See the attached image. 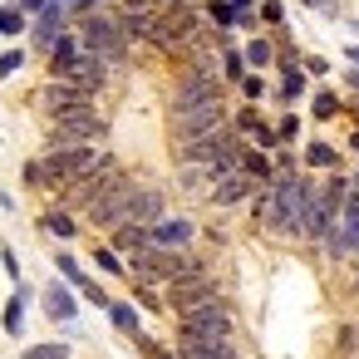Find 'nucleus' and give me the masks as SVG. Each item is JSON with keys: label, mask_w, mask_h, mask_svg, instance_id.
I'll use <instances>...</instances> for the list:
<instances>
[{"label": "nucleus", "mask_w": 359, "mask_h": 359, "mask_svg": "<svg viewBox=\"0 0 359 359\" xmlns=\"http://www.w3.org/2000/svg\"><path fill=\"white\" fill-rule=\"evenodd\" d=\"M138 349H143L148 359H177V354H168V349H163V344H153V339H138Z\"/></svg>", "instance_id": "nucleus-36"}, {"label": "nucleus", "mask_w": 359, "mask_h": 359, "mask_svg": "<svg viewBox=\"0 0 359 359\" xmlns=\"http://www.w3.org/2000/svg\"><path fill=\"white\" fill-rule=\"evenodd\" d=\"M339 114V99L334 94H315V118H334Z\"/></svg>", "instance_id": "nucleus-34"}, {"label": "nucleus", "mask_w": 359, "mask_h": 359, "mask_svg": "<svg viewBox=\"0 0 359 359\" xmlns=\"http://www.w3.org/2000/svg\"><path fill=\"white\" fill-rule=\"evenodd\" d=\"M276 133H280V143H285V138H295V133H300V123H295V118H280V128H276Z\"/></svg>", "instance_id": "nucleus-37"}, {"label": "nucleus", "mask_w": 359, "mask_h": 359, "mask_svg": "<svg viewBox=\"0 0 359 359\" xmlns=\"http://www.w3.org/2000/svg\"><path fill=\"white\" fill-rule=\"evenodd\" d=\"M133 197H138V182L118 172V177H114V182H109V187H104L94 202H89V222H94V226H104V231L123 226V222H128V207H133Z\"/></svg>", "instance_id": "nucleus-2"}, {"label": "nucleus", "mask_w": 359, "mask_h": 359, "mask_svg": "<svg viewBox=\"0 0 359 359\" xmlns=\"http://www.w3.org/2000/svg\"><path fill=\"white\" fill-rule=\"evenodd\" d=\"M241 94H246L251 104H256V99H266V79H261V74H246V79H241Z\"/></svg>", "instance_id": "nucleus-33"}, {"label": "nucleus", "mask_w": 359, "mask_h": 359, "mask_svg": "<svg viewBox=\"0 0 359 359\" xmlns=\"http://www.w3.org/2000/svg\"><path fill=\"white\" fill-rule=\"evenodd\" d=\"M168 300L177 305V315H192V310H202V305H217V300H222V290H217V280H212V276L192 271V276H182V280H172V285H168Z\"/></svg>", "instance_id": "nucleus-7"}, {"label": "nucleus", "mask_w": 359, "mask_h": 359, "mask_svg": "<svg viewBox=\"0 0 359 359\" xmlns=\"http://www.w3.org/2000/svg\"><path fill=\"white\" fill-rule=\"evenodd\" d=\"M69 15H74V11L65 6V0H50V6L35 15V30H30V35H35V50H45V55H50V50H55V40L65 35Z\"/></svg>", "instance_id": "nucleus-11"}, {"label": "nucleus", "mask_w": 359, "mask_h": 359, "mask_svg": "<svg viewBox=\"0 0 359 359\" xmlns=\"http://www.w3.org/2000/svg\"><path fill=\"white\" fill-rule=\"evenodd\" d=\"M114 177H118V163H114V158H99V163H94L84 177H74L65 192H69V202H74V207H89V202H94V197H99Z\"/></svg>", "instance_id": "nucleus-10"}, {"label": "nucleus", "mask_w": 359, "mask_h": 359, "mask_svg": "<svg viewBox=\"0 0 359 359\" xmlns=\"http://www.w3.org/2000/svg\"><path fill=\"white\" fill-rule=\"evenodd\" d=\"M236 128H241V133H251V138H256L261 148H276V143H280V133H276V128H266L256 109H246V114H236Z\"/></svg>", "instance_id": "nucleus-18"}, {"label": "nucleus", "mask_w": 359, "mask_h": 359, "mask_svg": "<svg viewBox=\"0 0 359 359\" xmlns=\"http://www.w3.org/2000/svg\"><path fill=\"white\" fill-rule=\"evenodd\" d=\"M349 143H354V148H359V133H354V138H349Z\"/></svg>", "instance_id": "nucleus-47"}, {"label": "nucleus", "mask_w": 359, "mask_h": 359, "mask_svg": "<svg viewBox=\"0 0 359 359\" xmlns=\"http://www.w3.org/2000/svg\"><path fill=\"white\" fill-rule=\"evenodd\" d=\"M99 133H104V118L94 114V104H84V109H69L50 123V148H74V143H89Z\"/></svg>", "instance_id": "nucleus-5"}, {"label": "nucleus", "mask_w": 359, "mask_h": 359, "mask_svg": "<svg viewBox=\"0 0 359 359\" xmlns=\"http://www.w3.org/2000/svg\"><path fill=\"white\" fill-rule=\"evenodd\" d=\"M94 94L89 89H79L74 79H50L45 89H40V109L50 114V118H60V114H69V109H84Z\"/></svg>", "instance_id": "nucleus-9"}, {"label": "nucleus", "mask_w": 359, "mask_h": 359, "mask_svg": "<svg viewBox=\"0 0 359 359\" xmlns=\"http://www.w3.org/2000/svg\"><path fill=\"white\" fill-rule=\"evenodd\" d=\"M148 231H153V246H187L192 241V222L187 217H163Z\"/></svg>", "instance_id": "nucleus-13"}, {"label": "nucleus", "mask_w": 359, "mask_h": 359, "mask_svg": "<svg viewBox=\"0 0 359 359\" xmlns=\"http://www.w3.org/2000/svg\"><path fill=\"white\" fill-rule=\"evenodd\" d=\"M222 79H246V50H222Z\"/></svg>", "instance_id": "nucleus-23"}, {"label": "nucleus", "mask_w": 359, "mask_h": 359, "mask_svg": "<svg viewBox=\"0 0 359 359\" xmlns=\"http://www.w3.org/2000/svg\"><path fill=\"white\" fill-rule=\"evenodd\" d=\"M138 305H143V310H158V295H153V290H143V285H138Z\"/></svg>", "instance_id": "nucleus-38"}, {"label": "nucleus", "mask_w": 359, "mask_h": 359, "mask_svg": "<svg viewBox=\"0 0 359 359\" xmlns=\"http://www.w3.org/2000/svg\"><path fill=\"white\" fill-rule=\"evenodd\" d=\"M349 89H354V94H359V69H349Z\"/></svg>", "instance_id": "nucleus-43"}, {"label": "nucleus", "mask_w": 359, "mask_h": 359, "mask_svg": "<svg viewBox=\"0 0 359 359\" xmlns=\"http://www.w3.org/2000/svg\"><path fill=\"white\" fill-rule=\"evenodd\" d=\"M222 99V79H217V69L212 65H192L182 79H177V89H172V114H182V109H197V104H217Z\"/></svg>", "instance_id": "nucleus-4"}, {"label": "nucleus", "mask_w": 359, "mask_h": 359, "mask_svg": "<svg viewBox=\"0 0 359 359\" xmlns=\"http://www.w3.org/2000/svg\"><path fill=\"white\" fill-rule=\"evenodd\" d=\"M207 15H212V25H217V30H231V25H246V20H251L246 11H236V6H231V0H207Z\"/></svg>", "instance_id": "nucleus-20"}, {"label": "nucleus", "mask_w": 359, "mask_h": 359, "mask_svg": "<svg viewBox=\"0 0 359 359\" xmlns=\"http://www.w3.org/2000/svg\"><path fill=\"white\" fill-rule=\"evenodd\" d=\"M128 222H143V226L163 222V197H158L153 187H138V197H133V207H128Z\"/></svg>", "instance_id": "nucleus-15"}, {"label": "nucleus", "mask_w": 359, "mask_h": 359, "mask_svg": "<svg viewBox=\"0 0 359 359\" xmlns=\"http://www.w3.org/2000/svg\"><path fill=\"white\" fill-rule=\"evenodd\" d=\"M231 310L217 300V305H202V310H192V315H182V330H177V339H197V344H231Z\"/></svg>", "instance_id": "nucleus-3"}, {"label": "nucleus", "mask_w": 359, "mask_h": 359, "mask_svg": "<svg viewBox=\"0 0 359 359\" xmlns=\"http://www.w3.org/2000/svg\"><path fill=\"white\" fill-rule=\"evenodd\" d=\"M231 6H236V11H251V0H231Z\"/></svg>", "instance_id": "nucleus-45"}, {"label": "nucleus", "mask_w": 359, "mask_h": 359, "mask_svg": "<svg viewBox=\"0 0 359 359\" xmlns=\"http://www.w3.org/2000/svg\"><path fill=\"white\" fill-rule=\"evenodd\" d=\"M305 163H310V168H334L339 153H334L330 143H310V148H305Z\"/></svg>", "instance_id": "nucleus-24"}, {"label": "nucleus", "mask_w": 359, "mask_h": 359, "mask_svg": "<svg viewBox=\"0 0 359 359\" xmlns=\"http://www.w3.org/2000/svg\"><path fill=\"white\" fill-rule=\"evenodd\" d=\"M305 6H315V11H334L339 0H305Z\"/></svg>", "instance_id": "nucleus-41"}, {"label": "nucleus", "mask_w": 359, "mask_h": 359, "mask_svg": "<svg viewBox=\"0 0 359 359\" xmlns=\"http://www.w3.org/2000/svg\"><path fill=\"white\" fill-rule=\"evenodd\" d=\"M45 6H50V0H20V11H25V15H40Z\"/></svg>", "instance_id": "nucleus-39"}, {"label": "nucleus", "mask_w": 359, "mask_h": 359, "mask_svg": "<svg viewBox=\"0 0 359 359\" xmlns=\"http://www.w3.org/2000/svg\"><path fill=\"white\" fill-rule=\"evenodd\" d=\"M45 226H50L55 236H65V241L74 236V217H69L65 207H50V217H45Z\"/></svg>", "instance_id": "nucleus-25"}, {"label": "nucleus", "mask_w": 359, "mask_h": 359, "mask_svg": "<svg viewBox=\"0 0 359 359\" xmlns=\"http://www.w3.org/2000/svg\"><path fill=\"white\" fill-rule=\"evenodd\" d=\"M109 320H114L123 334H133V330H138V310H133V305H114V300H109Z\"/></svg>", "instance_id": "nucleus-26"}, {"label": "nucleus", "mask_w": 359, "mask_h": 359, "mask_svg": "<svg viewBox=\"0 0 359 359\" xmlns=\"http://www.w3.org/2000/svg\"><path fill=\"white\" fill-rule=\"evenodd\" d=\"M246 192H251V177H246V172H231V177H222V182L212 187V202H217V207H231V202H241Z\"/></svg>", "instance_id": "nucleus-17"}, {"label": "nucleus", "mask_w": 359, "mask_h": 359, "mask_svg": "<svg viewBox=\"0 0 359 359\" xmlns=\"http://www.w3.org/2000/svg\"><path fill=\"white\" fill-rule=\"evenodd\" d=\"M25 300H30V290L20 285V290L11 295V305H6V320H0V325H6V334H25Z\"/></svg>", "instance_id": "nucleus-21"}, {"label": "nucleus", "mask_w": 359, "mask_h": 359, "mask_svg": "<svg viewBox=\"0 0 359 359\" xmlns=\"http://www.w3.org/2000/svg\"><path fill=\"white\" fill-rule=\"evenodd\" d=\"M153 246V231L143 226V222H123V226H114V251H148Z\"/></svg>", "instance_id": "nucleus-14"}, {"label": "nucleus", "mask_w": 359, "mask_h": 359, "mask_svg": "<svg viewBox=\"0 0 359 359\" xmlns=\"http://www.w3.org/2000/svg\"><path fill=\"white\" fill-rule=\"evenodd\" d=\"M94 266H99L104 276H123V261L114 256V246H99V251H94Z\"/></svg>", "instance_id": "nucleus-30"}, {"label": "nucleus", "mask_w": 359, "mask_h": 359, "mask_svg": "<svg viewBox=\"0 0 359 359\" xmlns=\"http://www.w3.org/2000/svg\"><path fill=\"white\" fill-rule=\"evenodd\" d=\"M20 30H25V11L6 6V11H0V35H20Z\"/></svg>", "instance_id": "nucleus-28"}, {"label": "nucleus", "mask_w": 359, "mask_h": 359, "mask_svg": "<svg viewBox=\"0 0 359 359\" xmlns=\"http://www.w3.org/2000/svg\"><path fill=\"white\" fill-rule=\"evenodd\" d=\"M94 6H104V0H79V6H74V15H89Z\"/></svg>", "instance_id": "nucleus-40"}, {"label": "nucleus", "mask_w": 359, "mask_h": 359, "mask_svg": "<svg viewBox=\"0 0 359 359\" xmlns=\"http://www.w3.org/2000/svg\"><path fill=\"white\" fill-rule=\"evenodd\" d=\"M271 55H276V50H271V40H251V45H246V65H256V69H266V65H271Z\"/></svg>", "instance_id": "nucleus-29"}, {"label": "nucleus", "mask_w": 359, "mask_h": 359, "mask_svg": "<svg viewBox=\"0 0 359 359\" xmlns=\"http://www.w3.org/2000/svg\"><path fill=\"white\" fill-rule=\"evenodd\" d=\"M65 6H69V11H74V6H79V0H65Z\"/></svg>", "instance_id": "nucleus-46"}, {"label": "nucleus", "mask_w": 359, "mask_h": 359, "mask_svg": "<svg viewBox=\"0 0 359 359\" xmlns=\"http://www.w3.org/2000/svg\"><path fill=\"white\" fill-rule=\"evenodd\" d=\"M25 359H69V344H30Z\"/></svg>", "instance_id": "nucleus-31"}, {"label": "nucleus", "mask_w": 359, "mask_h": 359, "mask_svg": "<svg viewBox=\"0 0 359 359\" xmlns=\"http://www.w3.org/2000/svg\"><path fill=\"white\" fill-rule=\"evenodd\" d=\"M344 55H349V65H354V69H359V45H349V50H344Z\"/></svg>", "instance_id": "nucleus-42"}, {"label": "nucleus", "mask_w": 359, "mask_h": 359, "mask_svg": "<svg viewBox=\"0 0 359 359\" xmlns=\"http://www.w3.org/2000/svg\"><path fill=\"white\" fill-rule=\"evenodd\" d=\"M349 192H359V168H354V177H349Z\"/></svg>", "instance_id": "nucleus-44"}, {"label": "nucleus", "mask_w": 359, "mask_h": 359, "mask_svg": "<svg viewBox=\"0 0 359 359\" xmlns=\"http://www.w3.org/2000/svg\"><path fill=\"white\" fill-rule=\"evenodd\" d=\"M261 20H266V25H280V20H285L280 0H261Z\"/></svg>", "instance_id": "nucleus-35"}, {"label": "nucleus", "mask_w": 359, "mask_h": 359, "mask_svg": "<svg viewBox=\"0 0 359 359\" xmlns=\"http://www.w3.org/2000/svg\"><path fill=\"white\" fill-rule=\"evenodd\" d=\"M79 55H84V40L65 30V35L55 40V50H50V69H55V74H65V69H69V65H74Z\"/></svg>", "instance_id": "nucleus-16"}, {"label": "nucleus", "mask_w": 359, "mask_h": 359, "mask_svg": "<svg viewBox=\"0 0 359 359\" xmlns=\"http://www.w3.org/2000/svg\"><path fill=\"white\" fill-rule=\"evenodd\" d=\"M79 40H84L89 55H99L109 65H118L128 55V35H123L118 15H79Z\"/></svg>", "instance_id": "nucleus-1"}, {"label": "nucleus", "mask_w": 359, "mask_h": 359, "mask_svg": "<svg viewBox=\"0 0 359 359\" xmlns=\"http://www.w3.org/2000/svg\"><path fill=\"white\" fill-rule=\"evenodd\" d=\"M222 123H226L222 99H217V104L182 109V114H172V143H182V138H202V133H212V128H222Z\"/></svg>", "instance_id": "nucleus-8"}, {"label": "nucleus", "mask_w": 359, "mask_h": 359, "mask_svg": "<svg viewBox=\"0 0 359 359\" xmlns=\"http://www.w3.org/2000/svg\"><path fill=\"white\" fill-rule=\"evenodd\" d=\"M305 94V74L295 65H285V79H280V99H300Z\"/></svg>", "instance_id": "nucleus-27"}, {"label": "nucleus", "mask_w": 359, "mask_h": 359, "mask_svg": "<svg viewBox=\"0 0 359 359\" xmlns=\"http://www.w3.org/2000/svg\"><path fill=\"white\" fill-rule=\"evenodd\" d=\"M104 74H109V60H99V55H89V50H84V55H79L65 74H55V79H74L79 89L99 94V89H104Z\"/></svg>", "instance_id": "nucleus-12"}, {"label": "nucleus", "mask_w": 359, "mask_h": 359, "mask_svg": "<svg viewBox=\"0 0 359 359\" xmlns=\"http://www.w3.org/2000/svg\"><path fill=\"white\" fill-rule=\"evenodd\" d=\"M20 65H25V50H6V55H0V79H11Z\"/></svg>", "instance_id": "nucleus-32"}, {"label": "nucleus", "mask_w": 359, "mask_h": 359, "mask_svg": "<svg viewBox=\"0 0 359 359\" xmlns=\"http://www.w3.org/2000/svg\"><path fill=\"white\" fill-rule=\"evenodd\" d=\"M45 310H50V320H65V325L79 315V305H74V295H69L65 285H50V290H45Z\"/></svg>", "instance_id": "nucleus-19"}, {"label": "nucleus", "mask_w": 359, "mask_h": 359, "mask_svg": "<svg viewBox=\"0 0 359 359\" xmlns=\"http://www.w3.org/2000/svg\"><path fill=\"white\" fill-rule=\"evenodd\" d=\"M241 168H246V177H251V182H276V172H271V158H266V153H246V158H241Z\"/></svg>", "instance_id": "nucleus-22"}, {"label": "nucleus", "mask_w": 359, "mask_h": 359, "mask_svg": "<svg viewBox=\"0 0 359 359\" xmlns=\"http://www.w3.org/2000/svg\"><path fill=\"white\" fill-rule=\"evenodd\" d=\"M94 163H99V153H94L89 143H74V148H50V158H45L50 187H69V182H74V177H84Z\"/></svg>", "instance_id": "nucleus-6"}]
</instances>
